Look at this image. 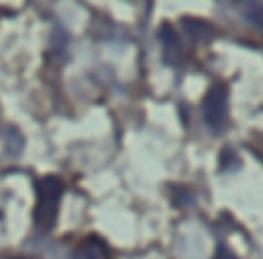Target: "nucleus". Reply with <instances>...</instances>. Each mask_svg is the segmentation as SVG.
I'll use <instances>...</instances> for the list:
<instances>
[{
	"label": "nucleus",
	"mask_w": 263,
	"mask_h": 259,
	"mask_svg": "<svg viewBox=\"0 0 263 259\" xmlns=\"http://www.w3.org/2000/svg\"><path fill=\"white\" fill-rule=\"evenodd\" d=\"M245 16H247V21H251L253 25L263 29V2L249 4V8L245 10Z\"/></svg>",
	"instance_id": "obj_6"
},
{
	"label": "nucleus",
	"mask_w": 263,
	"mask_h": 259,
	"mask_svg": "<svg viewBox=\"0 0 263 259\" xmlns=\"http://www.w3.org/2000/svg\"><path fill=\"white\" fill-rule=\"evenodd\" d=\"M64 193V185L58 177L47 175L37 181V203L33 212L35 226L39 230H51L55 220H58V210H60V199Z\"/></svg>",
	"instance_id": "obj_1"
},
{
	"label": "nucleus",
	"mask_w": 263,
	"mask_h": 259,
	"mask_svg": "<svg viewBox=\"0 0 263 259\" xmlns=\"http://www.w3.org/2000/svg\"><path fill=\"white\" fill-rule=\"evenodd\" d=\"M185 29L195 37V39H208L212 37V27L203 21H195V18H185Z\"/></svg>",
	"instance_id": "obj_5"
},
{
	"label": "nucleus",
	"mask_w": 263,
	"mask_h": 259,
	"mask_svg": "<svg viewBox=\"0 0 263 259\" xmlns=\"http://www.w3.org/2000/svg\"><path fill=\"white\" fill-rule=\"evenodd\" d=\"M228 90L224 84H214L205 97H203V119H205V125L212 130V132H220L226 123V115H228Z\"/></svg>",
	"instance_id": "obj_2"
},
{
	"label": "nucleus",
	"mask_w": 263,
	"mask_h": 259,
	"mask_svg": "<svg viewBox=\"0 0 263 259\" xmlns=\"http://www.w3.org/2000/svg\"><path fill=\"white\" fill-rule=\"evenodd\" d=\"M14 259H23V257H14Z\"/></svg>",
	"instance_id": "obj_7"
},
{
	"label": "nucleus",
	"mask_w": 263,
	"mask_h": 259,
	"mask_svg": "<svg viewBox=\"0 0 263 259\" xmlns=\"http://www.w3.org/2000/svg\"><path fill=\"white\" fill-rule=\"evenodd\" d=\"M160 39H162L164 55H166V58H171V55H173V58H179V55H181V43H179L175 31H173L168 25H164V27L160 29Z\"/></svg>",
	"instance_id": "obj_4"
},
{
	"label": "nucleus",
	"mask_w": 263,
	"mask_h": 259,
	"mask_svg": "<svg viewBox=\"0 0 263 259\" xmlns=\"http://www.w3.org/2000/svg\"><path fill=\"white\" fill-rule=\"evenodd\" d=\"M78 259H107V245L97 236H88L78 249Z\"/></svg>",
	"instance_id": "obj_3"
}]
</instances>
